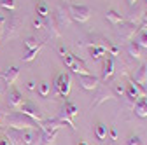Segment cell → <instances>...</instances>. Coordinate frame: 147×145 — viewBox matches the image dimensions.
Returning <instances> with one entry per match:
<instances>
[{"label": "cell", "instance_id": "cell-41", "mask_svg": "<svg viewBox=\"0 0 147 145\" xmlns=\"http://www.w3.org/2000/svg\"><path fill=\"white\" fill-rule=\"evenodd\" d=\"M79 145H88V142H84V140H81V142H79Z\"/></svg>", "mask_w": 147, "mask_h": 145}, {"label": "cell", "instance_id": "cell-14", "mask_svg": "<svg viewBox=\"0 0 147 145\" xmlns=\"http://www.w3.org/2000/svg\"><path fill=\"white\" fill-rule=\"evenodd\" d=\"M18 26H20V19H18L14 14H11L9 16V26L4 30V39H12L18 33V30H20Z\"/></svg>", "mask_w": 147, "mask_h": 145}, {"label": "cell", "instance_id": "cell-40", "mask_svg": "<svg viewBox=\"0 0 147 145\" xmlns=\"http://www.w3.org/2000/svg\"><path fill=\"white\" fill-rule=\"evenodd\" d=\"M0 145H11L9 140H0Z\"/></svg>", "mask_w": 147, "mask_h": 145}, {"label": "cell", "instance_id": "cell-27", "mask_svg": "<svg viewBox=\"0 0 147 145\" xmlns=\"http://www.w3.org/2000/svg\"><path fill=\"white\" fill-rule=\"evenodd\" d=\"M35 11H37V16H39V17H47L49 16V7H47L46 2H39Z\"/></svg>", "mask_w": 147, "mask_h": 145}, {"label": "cell", "instance_id": "cell-24", "mask_svg": "<svg viewBox=\"0 0 147 145\" xmlns=\"http://www.w3.org/2000/svg\"><path fill=\"white\" fill-rule=\"evenodd\" d=\"M107 133H109V130H107V126L103 124V122H98L96 126H95V136H96V140H105L107 138Z\"/></svg>", "mask_w": 147, "mask_h": 145}, {"label": "cell", "instance_id": "cell-30", "mask_svg": "<svg viewBox=\"0 0 147 145\" xmlns=\"http://www.w3.org/2000/svg\"><path fill=\"white\" fill-rule=\"evenodd\" d=\"M0 5L7 11H14L16 9V0H0Z\"/></svg>", "mask_w": 147, "mask_h": 145}, {"label": "cell", "instance_id": "cell-28", "mask_svg": "<svg viewBox=\"0 0 147 145\" xmlns=\"http://www.w3.org/2000/svg\"><path fill=\"white\" fill-rule=\"evenodd\" d=\"M137 44L142 49H147V32L145 30H138V37H137Z\"/></svg>", "mask_w": 147, "mask_h": 145}, {"label": "cell", "instance_id": "cell-20", "mask_svg": "<svg viewBox=\"0 0 147 145\" xmlns=\"http://www.w3.org/2000/svg\"><path fill=\"white\" fill-rule=\"evenodd\" d=\"M105 19L109 23H112V25H119V23H123V16L117 11H114V9H109L107 14H105Z\"/></svg>", "mask_w": 147, "mask_h": 145}, {"label": "cell", "instance_id": "cell-31", "mask_svg": "<svg viewBox=\"0 0 147 145\" xmlns=\"http://www.w3.org/2000/svg\"><path fill=\"white\" fill-rule=\"evenodd\" d=\"M39 44H40V42L37 40L35 37H26V39H25V46H26V49H33V47H37Z\"/></svg>", "mask_w": 147, "mask_h": 145}, {"label": "cell", "instance_id": "cell-42", "mask_svg": "<svg viewBox=\"0 0 147 145\" xmlns=\"http://www.w3.org/2000/svg\"><path fill=\"white\" fill-rule=\"evenodd\" d=\"M2 95H4V89H2V87H0V98H2Z\"/></svg>", "mask_w": 147, "mask_h": 145}, {"label": "cell", "instance_id": "cell-23", "mask_svg": "<svg viewBox=\"0 0 147 145\" xmlns=\"http://www.w3.org/2000/svg\"><path fill=\"white\" fill-rule=\"evenodd\" d=\"M128 52H130V56H131V58H135V60L142 58V47L137 44V40H133V42L128 44Z\"/></svg>", "mask_w": 147, "mask_h": 145}, {"label": "cell", "instance_id": "cell-21", "mask_svg": "<svg viewBox=\"0 0 147 145\" xmlns=\"http://www.w3.org/2000/svg\"><path fill=\"white\" fill-rule=\"evenodd\" d=\"M58 131H53V133H46L40 130V143L39 145H54V138H56Z\"/></svg>", "mask_w": 147, "mask_h": 145}, {"label": "cell", "instance_id": "cell-26", "mask_svg": "<svg viewBox=\"0 0 147 145\" xmlns=\"http://www.w3.org/2000/svg\"><path fill=\"white\" fill-rule=\"evenodd\" d=\"M49 91H51V86H49V82H40V84H37V93H39V96L40 98H47L49 96Z\"/></svg>", "mask_w": 147, "mask_h": 145}, {"label": "cell", "instance_id": "cell-43", "mask_svg": "<svg viewBox=\"0 0 147 145\" xmlns=\"http://www.w3.org/2000/svg\"><path fill=\"white\" fill-rule=\"evenodd\" d=\"M145 2H147V0H145Z\"/></svg>", "mask_w": 147, "mask_h": 145}, {"label": "cell", "instance_id": "cell-8", "mask_svg": "<svg viewBox=\"0 0 147 145\" xmlns=\"http://www.w3.org/2000/svg\"><path fill=\"white\" fill-rule=\"evenodd\" d=\"M77 79H79V84L84 89H89V91H91V89H96L98 84H100V79L95 77V75H91V74H79Z\"/></svg>", "mask_w": 147, "mask_h": 145}, {"label": "cell", "instance_id": "cell-13", "mask_svg": "<svg viewBox=\"0 0 147 145\" xmlns=\"http://www.w3.org/2000/svg\"><path fill=\"white\" fill-rule=\"evenodd\" d=\"M23 95L18 91V89H12V91H9V96H7V105L11 108H16V110H20V107L23 103Z\"/></svg>", "mask_w": 147, "mask_h": 145}, {"label": "cell", "instance_id": "cell-33", "mask_svg": "<svg viewBox=\"0 0 147 145\" xmlns=\"http://www.w3.org/2000/svg\"><path fill=\"white\" fill-rule=\"evenodd\" d=\"M33 28H35V30H42V28H44V17H39V16H37L35 19H33Z\"/></svg>", "mask_w": 147, "mask_h": 145}, {"label": "cell", "instance_id": "cell-18", "mask_svg": "<svg viewBox=\"0 0 147 145\" xmlns=\"http://www.w3.org/2000/svg\"><path fill=\"white\" fill-rule=\"evenodd\" d=\"M133 108H135V114H137L138 117H147V98H145V96H140V98L135 101Z\"/></svg>", "mask_w": 147, "mask_h": 145}, {"label": "cell", "instance_id": "cell-9", "mask_svg": "<svg viewBox=\"0 0 147 145\" xmlns=\"http://www.w3.org/2000/svg\"><path fill=\"white\" fill-rule=\"evenodd\" d=\"M44 28H46L47 33L51 35V39H56V37H60V35H61L60 26H58L56 19H54V14H53V16L49 14L47 17H44Z\"/></svg>", "mask_w": 147, "mask_h": 145}, {"label": "cell", "instance_id": "cell-6", "mask_svg": "<svg viewBox=\"0 0 147 145\" xmlns=\"http://www.w3.org/2000/svg\"><path fill=\"white\" fill-rule=\"evenodd\" d=\"M138 25H133L130 21H126V23H119V28H117V33H119V37L124 39V40H131L135 37V33H138Z\"/></svg>", "mask_w": 147, "mask_h": 145}, {"label": "cell", "instance_id": "cell-1", "mask_svg": "<svg viewBox=\"0 0 147 145\" xmlns=\"http://www.w3.org/2000/svg\"><path fill=\"white\" fill-rule=\"evenodd\" d=\"M5 124L9 128H14V130H35V128H39V122L33 121L28 115H25V114H21V112L11 114L5 119Z\"/></svg>", "mask_w": 147, "mask_h": 145}, {"label": "cell", "instance_id": "cell-37", "mask_svg": "<svg viewBox=\"0 0 147 145\" xmlns=\"http://www.w3.org/2000/svg\"><path fill=\"white\" fill-rule=\"evenodd\" d=\"M110 138H112V140H117V131H116V130H110Z\"/></svg>", "mask_w": 147, "mask_h": 145}, {"label": "cell", "instance_id": "cell-10", "mask_svg": "<svg viewBox=\"0 0 147 145\" xmlns=\"http://www.w3.org/2000/svg\"><path fill=\"white\" fill-rule=\"evenodd\" d=\"M23 142H25V145H39L40 143V128L23 130Z\"/></svg>", "mask_w": 147, "mask_h": 145}, {"label": "cell", "instance_id": "cell-35", "mask_svg": "<svg viewBox=\"0 0 147 145\" xmlns=\"http://www.w3.org/2000/svg\"><path fill=\"white\" fill-rule=\"evenodd\" d=\"M107 49L110 51V56H117V54H119V49H117V46H114V44H109Z\"/></svg>", "mask_w": 147, "mask_h": 145}, {"label": "cell", "instance_id": "cell-17", "mask_svg": "<svg viewBox=\"0 0 147 145\" xmlns=\"http://www.w3.org/2000/svg\"><path fill=\"white\" fill-rule=\"evenodd\" d=\"M54 19H56V23H58V26L60 28H68L70 25H72V17H70V14L68 12H63L61 9H58L56 11V14H54Z\"/></svg>", "mask_w": 147, "mask_h": 145}, {"label": "cell", "instance_id": "cell-25", "mask_svg": "<svg viewBox=\"0 0 147 145\" xmlns=\"http://www.w3.org/2000/svg\"><path fill=\"white\" fill-rule=\"evenodd\" d=\"M42 47H44V42H40L39 46L33 47V49H28V52L23 56V61H33V60L37 58V54L40 52V49H42Z\"/></svg>", "mask_w": 147, "mask_h": 145}, {"label": "cell", "instance_id": "cell-15", "mask_svg": "<svg viewBox=\"0 0 147 145\" xmlns=\"http://www.w3.org/2000/svg\"><path fill=\"white\" fill-rule=\"evenodd\" d=\"M0 75H2V79H4V82H5V84H9V86H11V84H14V82H16V79H18V77H20V68H18V66H9V68H5Z\"/></svg>", "mask_w": 147, "mask_h": 145}, {"label": "cell", "instance_id": "cell-22", "mask_svg": "<svg viewBox=\"0 0 147 145\" xmlns=\"http://www.w3.org/2000/svg\"><path fill=\"white\" fill-rule=\"evenodd\" d=\"M89 54H91L93 60H100L102 56L107 54V47H103V46H89Z\"/></svg>", "mask_w": 147, "mask_h": 145}, {"label": "cell", "instance_id": "cell-34", "mask_svg": "<svg viewBox=\"0 0 147 145\" xmlns=\"http://www.w3.org/2000/svg\"><path fill=\"white\" fill-rule=\"evenodd\" d=\"M5 23H7V19H5V17H4L2 14H0V37L4 35V30H5Z\"/></svg>", "mask_w": 147, "mask_h": 145}, {"label": "cell", "instance_id": "cell-4", "mask_svg": "<svg viewBox=\"0 0 147 145\" xmlns=\"http://www.w3.org/2000/svg\"><path fill=\"white\" fill-rule=\"evenodd\" d=\"M20 112L25 114V115H28V117H32L33 121H37L39 124L44 121V115H42V112H40V108L37 107L33 101H23L21 107H20Z\"/></svg>", "mask_w": 147, "mask_h": 145}, {"label": "cell", "instance_id": "cell-29", "mask_svg": "<svg viewBox=\"0 0 147 145\" xmlns=\"http://www.w3.org/2000/svg\"><path fill=\"white\" fill-rule=\"evenodd\" d=\"M110 89H112L114 96H116V95H117V96H123V95L126 93V89H124V86H123L121 82H116V84H112V87H110Z\"/></svg>", "mask_w": 147, "mask_h": 145}, {"label": "cell", "instance_id": "cell-7", "mask_svg": "<svg viewBox=\"0 0 147 145\" xmlns=\"http://www.w3.org/2000/svg\"><path fill=\"white\" fill-rule=\"evenodd\" d=\"M63 126H65V122H63L61 119L54 117V119H44V121L39 124V128H40L42 131H46V133H53V131H58L60 128H63Z\"/></svg>", "mask_w": 147, "mask_h": 145}, {"label": "cell", "instance_id": "cell-5", "mask_svg": "<svg viewBox=\"0 0 147 145\" xmlns=\"http://www.w3.org/2000/svg\"><path fill=\"white\" fill-rule=\"evenodd\" d=\"M70 86H72V79H70L68 74H60L56 77V81H54V89H56V93L65 96V98L70 93Z\"/></svg>", "mask_w": 147, "mask_h": 145}, {"label": "cell", "instance_id": "cell-39", "mask_svg": "<svg viewBox=\"0 0 147 145\" xmlns=\"http://www.w3.org/2000/svg\"><path fill=\"white\" fill-rule=\"evenodd\" d=\"M2 124H4V112L0 110V126H2Z\"/></svg>", "mask_w": 147, "mask_h": 145}, {"label": "cell", "instance_id": "cell-3", "mask_svg": "<svg viewBox=\"0 0 147 145\" xmlns=\"http://www.w3.org/2000/svg\"><path fill=\"white\" fill-rule=\"evenodd\" d=\"M68 14L74 21H79V23H86L91 14H93V11H91V7L88 5H77V4H68Z\"/></svg>", "mask_w": 147, "mask_h": 145}, {"label": "cell", "instance_id": "cell-16", "mask_svg": "<svg viewBox=\"0 0 147 145\" xmlns=\"http://www.w3.org/2000/svg\"><path fill=\"white\" fill-rule=\"evenodd\" d=\"M114 75V58H105L102 66V81H110Z\"/></svg>", "mask_w": 147, "mask_h": 145}, {"label": "cell", "instance_id": "cell-2", "mask_svg": "<svg viewBox=\"0 0 147 145\" xmlns=\"http://www.w3.org/2000/svg\"><path fill=\"white\" fill-rule=\"evenodd\" d=\"M61 61L65 63V66H68L74 74H89V70H88V66L84 65V61L79 58V56H74L72 52H65V54H61Z\"/></svg>", "mask_w": 147, "mask_h": 145}, {"label": "cell", "instance_id": "cell-12", "mask_svg": "<svg viewBox=\"0 0 147 145\" xmlns=\"http://www.w3.org/2000/svg\"><path fill=\"white\" fill-rule=\"evenodd\" d=\"M112 98H114L112 89L107 87V86H103V87H100V89H98V93H96V100L93 101V107H98V105H102L103 101L112 100Z\"/></svg>", "mask_w": 147, "mask_h": 145}, {"label": "cell", "instance_id": "cell-36", "mask_svg": "<svg viewBox=\"0 0 147 145\" xmlns=\"http://www.w3.org/2000/svg\"><path fill=\"white\" fill-rule=\"evenodd\" d=\"M26 87H28V89H32V91H35V89H37V84H35V81H30V82L26 84Z\"/></svg>", "mask_w": 147, "mask_h": 145}, {"label": "cell", "instance_id": "cell-19", "mask_svg": "<svg viewBox=\"0 0 147 145\" xmlns=\"http://www.w3.org/2000/svg\"><path fill=\"white\" fill-rule=\"evenodd\" d=\"M133 81L138 82V84H145V82H147V65H145V63H142V65L135 70Z\"/></svg>", "mask_w": 147, "mask_h": 145}, {"label": "cell", "instance_id": "cell-11", "mask_svg": "<svg viewBox=\"0 0 147 145\" xmlns=\"http://www.w3.org/2000/svg\"><path fill=\"white\" fill-rule=\"evenodd\" d=\"M5 135H7V140H9L11 145H25V142H23V130L7 128Z\"/></svg>", "mask_w": 147, "mask_h": 145}, {"label": "cell", "instance_id": "cell-38", "mask_svg": "<svg viewBox=\"0 0 147 145\" xmlns=\"http://www.w3.org/2000/svg\"><path fill=\"white\" fill-rule=\"evenodd\" d=\"M137 4H138V0H128V5H130V7H133Z\"/></svg>", "mask_w": 147, "mask_h": 145}, {"label": "cell", "instance_id": "cell-32", "mask_svg": "<svg viewBox=\"0 0 147 145\" xmlns=\"http://www.w3.org/2000/svg\"><path fill=\"white\" fill-rule=\"evenodd\" d=\"M126 145H144V142H142V138H140V136L133 135V136H130V138L126 140Z\"/></svg>", "mask_w": 147, "mask_h": 145}]
</instances>
